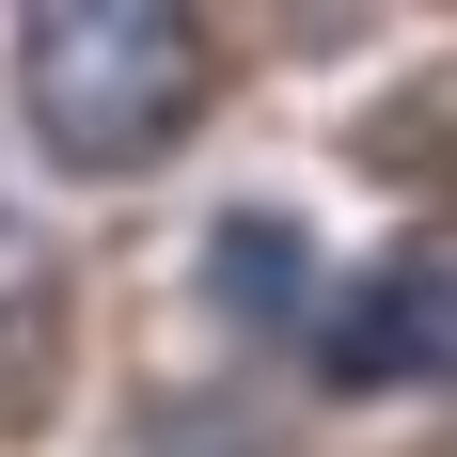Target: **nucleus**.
Instances as JSON below:
<instances>
[{
    "instance_id": "nucleus-1",
    "label": "nucleus",
    "mask_w": 457,
    "mask_h": 457,
    "mask_svg": "<svg viewBox=\"0 0 457 457\" xmlns=\"http://www.w3.org/2000/svg\"><path fill=\"white\" fill-rule=\"evenodd\" d=\"M205 16L174 0H16V111L63 174H142L205 127Z\"/></svg>"
},
{
    "instance_id": "nucleus-2",
    "label": "nucleus",
    "mask_w": 457,
    "mask_h": 457,
    "mask_svg": "<svg viewBox=\"0 0 457 457\" xmlns=\"http://www.w3.org/2000/svg\"><path fill=\"white\" fill-rule=\"evenodd\" d=\"M316 378L331 395H457V221H411L363 284H331Z\"/></svg>"
},
{
    "instance_id": "nucleus-3",
    "label": "nucleus",
    "mask_w": 457,
    "mask_h": 457,
    "mask_svg": "<svg viewBox=\"0 0 457 457\" xmlns=\"http://www.w3.org/2000/svg\"><path fill=\"white\" fill-rule=\"evenodd\" d=\"M63 347H79V316H63V253L0 205V442H32V426L63 411Z\"/></svg>"
},
{
    "instance_id": "nucleus-4",
    "label": "nucleus",
    "mask_w": 457,
    "mask_h": 457,
    "mask_svg": "<svg viewBox=\"0 0 457 457\" xmlns=\"http://www.w3.org/2000/svg\"><path fill=\"white\" fill-rule=\"evenodd\" d=\"M205 300H221L237 331H300V347H316V237L284 221V205H237L221 237H205Z\"/></svg>"
},
{
    "instance_id": "nucleus-5",
    "label": "nucleus",
    "mask_w": 457,
    "mask_h": 457,
    "mask_svg": "<svg viewBox=\"0 0 457 457\" xmlns=\"http://www.w3.org/2000/svg\"><path fill=\"white\" fill-rule=\"evenodd\" d=\"M158 457H253V442H237V411H158Z\"/></svg>"
}]
</instances>
